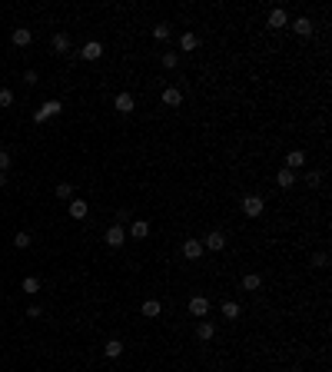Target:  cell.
<instances>
[{
  "label": "cell",
  "mask_w": 332,
  "mask_h": 372,
  "mask_svg": "<svg viewBox=\"0 0 332 372\" xmlns=\"http://www.w3.org/2000/svg\"><path fill=\"white\" fill-rule=\"evenodd\" d=\"M60 110H63V103H60V100H47L44 107H40L37 113H33V120H37V123H47L50 116H56V113H60Z\"/></svg>",
  "instance_id": "cell-1"
},
{
  "label": "cell",
  "mask_w": 332,
  "mask_h": 372,
  "mask_svg": "<svg viewBox=\"0 0 332 372\" xmlns=\"http://www.w3.org/2000/svg\"><path fill=\"white\" fill-rule=\"evenodd\" d=\"M103 240H107V246H110V249H120V246H123V243H126V229L113 223V226L107 229V236H103Z\"/></svg>",
  "instance_id": "cell-2"
},
{
  "label": "cell",
  "mask_w": 332,
  "mask_h": 372,
  "mask_svg": "<svg viewBox=\"0 0 332 372\" xmlns=\"http://www.w3.org/2000/svg\"><path fill=\"white\" fill-rule=\"evenodd\" d=\"M263 196H246L243 200V213L249 216V220H256V216H263Z\"/></svg>",
  "instance_id": "cell-3"
},
{
  "label": "cell",
  "mask_w": 332,
  "mask_h": 372,
  "mask_svg": "<svg viewBox=\"0 0 332 372\" xmlns=\"http://www.w3.org/2000/svg\"><path fill=\"white\" fill-rule=\"evenodd\" d=\"M203 243V249H213V252H220L226 246V236L220 233V229H213V233H206V240H200Z\"/></svg>",
  "instance_id": "cell-4"
},
{
  "label": "cell",
  "mask_w": 332,
  "mask_h": 372,
  "mask_svg": "<svg viewBox=\"0 0 332 372\" xmlns=\"http://www.w3.org/2000/svg\"><path fill=\"white\" fill-rule=\"evenodd\" d=\"M189 312L200 316V319H206V316H209V299L206 296H193V299H189Z\"/></svg>",
  "instance_id": "cell-5"
},
{
  "label": "cell",
  "mask_w": 332,
  "mask_h": 372,
  "mask_svg": "<svg viewBox=\"0 0 332 372\" xmlns=\"http://www.w3.org/2000/svg\"><path fill=\"white\" fill-rule=\"evenodd\" d=\"M80 57H83V60H100V57H103V44H100V40H90V44H83Z\"/></svg>",
  "instance_id": "cell-6"
},
{
  "label": "cell",
  "mask_w": 332,
  "mask_h": 372,
  "mask_svg": "<svg viewBox=\"0 0 332 372\" xmlns=\"http://www.w3.org/2000/svg\"><path fill=\"white\" fill-rule=\"evenodd\" d=\"M292 30L299 33V37H313L316 27H313V20H309V17H296V20H292Z\"/></svg>",
  "instance_id": "cell-7"
},
{
  "label": "cell",
  "mask_w": 332,
  "mask_h": 372,
  "mask_svg": "<svg viewBox=\"0 0 332 372\" xmlns=\"http://www.w3.org/2000/svg\"><path fill=\"white\" fill-rule=\"evenodd\" d=\"M10 40H13V47H30V40H33V33L27 30V27H17V30L10 33Z\"/></svg>",
  "instance_id": "cell-8"
},
{
  "label": "cell",
  "mask_w": 332,
  "mask_h": 372,
  "mask_svg": "<svg viewBox=\"0 0 332 372\" xmlns=\"http://www.w3.org/2000/svg\"><path fill=\"white\" fill-rule=\"evenodd\" d=\"M196 336H200L203 342H209L216 336V322H209V319H200V326H196Z\"/></svg>",
  "instance_id": "cell-9"
},
{
  "label": "cell",
  "mask_w": 332,
  "mask_h": 372,
  "mask_svg": "<svg viewBox=\"0 0 332 372\" xmlns=\"http://www.w3.org/2000/svg\"><path fill=\"white\" fill-rule=\"evenodd\" d=\"M183 256H186V259H200L203 256V243L200 240H186V243H183Z\"/></svg>",
  "instance_id": "cell-10"
},
{
  "label": "cell",
  "mask_w": 332,
  "mask_h": 372,
  "mask_svg": "<svg viewBox=\"0 0 332 372\" xmlns=\"http://www.w3.org/2000/svg\"><path fill=\"white\" fill-rule=\"evenodd\" d=\"M113 107H116L120 113H133V107H136V103H133V96H130V93H116Z\"/></svg>",
  "instance_id": "cell-11"
},
{
  "label": "cell",
  "mask_w": 332,
  "mask_h": 372,
  "mask_svg": "<svg viewBox=\"0 0 332 372\" xmlns=\"http://www.w3.org/2000/svg\"><path fill=\"white\" fill-rule=\"evenodd\" d=\"M302 163H306V153L302 150H289L286 153V170H299Z\"/></svg>",
  "instance_id": "cell-12"
},
{
  "label": "cell",
  "mask_w": 332,
  "mask_h": 372,
  "mask_svg": "<svg viewBox=\"0 0 332 372\" xmlns=\"http://www.w3.org/2000/svg\"><path fill=\"white\" fill-rule=\"evenodd\" d=\"M163 103H166V107H180V103H183L180 87H166V90H163Z\"/></svg>",
  "instance_id": "cell-13"
},
{
  "label": "cell",
  "mask_w": 332,
  "mask_h": 372,
  "mask_svg": "<svg viewBox=\"0 0 332 372\" xmlns=\"http://www.w3.org/2000/svg\"><path fill=\"white\" fill-rule=\"evenodd\" d=\"M87 213H90V206L83 200H70V216L73 220H87Z\"/></svg>",
  "instance_id": "cell-14"
},
{
  "label": "cell",
  "mask_w": 332,
  "mask_h": 372,
  "mask_svg": "<svg viewBox=\"0 0 332 372\" xmlns=\"http://www.w3.org/2000/svg\"><path fill=\"white\" fill-rule=\"evenodd\" d=\"M269 27H276V30L289 27V17H286V10H282V7H276V10L269 13Z\"/></svg>",
  "instance_id": "cell-15"
},
{
  "label": "cell",
  "mask_w": 332,
  "mask_h": 372,
  "mask_svg": "<svg viewBox=\"0 0 332 372\" xmlns=\"http://www.w3.org/2000/svg\"><path fill=\"white\" fill-rule=\"evenodd\" d=\"M130 236H133V240H146V236H150V223H146V220H136L130 226Z\"/></svg>",
  "instance_id": "cell-16"
},
{
  "label": "cell",
  "mask_w": 332,
  "mask_h": 372,
  "mask_svg": "<svg viewBox=\"0 0 332 372\" xmlns=\"http://www.w3.org/2000/svg\"><path fill=\"white\" fill-rule=\"evenodd\" d=\"M259 286H263V276H259V272H246L243 276V289L246 292H256Z\"/></svg>",
  "instance_id": "cell-17"
},
{
  "label": "cell",
  "mask_w": 332,
  "mask_h": 372,
  "mask_svg": "<svg viewBox=\"0 0 332 372\" xmlns=\"http://www.w3.org/2000/svg\"><path fill=\"white\" fill-rule=\"evenodd\" d=\"M53 53H70V37L67 33H53Z\"/></svg>",
  "instance_id": "cell-18"
},
{
  "label": "cell",
  "mask_w": 332,
  "mask_h": 372,
  "mask_svg": "<svg viewBox=\"0 0 332 372\" xmlns=\"http://www.w3.org/2000/svg\"><path fill=\"white\" fill-rule=\"evenodd\" d=\"M276 183H279L282 189H289V186L296 183V173H292V170H286V166H282V170L276 173Z\"/></svg>",
  "instance_id": "cell-19"
},
{
  "label": "cell",
  "mask_w": 332,
  "mask_h": 372,
  "mask_svg": "<svg viewBox=\"0 0 332 372\" xmlns=\"http://www.w3.org/2000/svg\"><path fill=\"white\" fill-rule=\"evenodd\" d=\"M196 47H200V37H196V33H183L180 37V50H196Z\"/></svg>",
  "instance_id": "cell-20"
},
{
  "label": "cell",
  "mask_w": 332,
  "mask_h": 372,
  "mask_svg": "<svg viewBox=\"0 0 332 372\" xmlns=\"http://www.w3.org/2000/svg\"><path fill=\"white\" fill-rule=\"evenodd\" d=\"M160 312H163V306H160V299H146V303H143V316H150V319H157Z\"/></svg>",
  "instance_id": "cell-21"
},
{
  "label": "cell",
  "mask_w": 332,
  "mask_h": 372,
  "mask_svg": "<svg viewBox=\"0 0 332 372\" xmlns=\"http://www.w3.org/2000/svg\"><path fill=\"white\" fill-rule=\"evenodd\" d=\"M103 353H107L110 359H116V356H123V342H120V339H110L107 346H103Z\"/></svg>",
  "instance_id": "cell-22"
},
{
  "label": "cell",
  "mask_w": 332,
  "mask_h": 372,
  "mask_svg": "<svg viewBox=\"0 0 332 372\" xmlns=\"http://www.w3.org/2000/svg\"><path fill=\"white\" fill-rule=\"evenodd\" d=\"M223 316H226V319H239V306L232 303V299H226V303H223Z\"/></svg>",
  "instance_id": "cell-23"
},
{
  "label": "cell",
  "mask_w": 332,
  "mask_h": 372,
  "mask_svg": "<svg viewBox=\"0 0 332 372\" xmlns=\"http://www.w3.org/2000/svg\"><path fill=\"white\" fill-rule=\"evenodd\" d=\"M30 243H33V240H30V233H24V229H20V233L13 236V246H17V249H27Z\"/></svg>",
  "instance_id": "cell-24"
},
{
  "label": "cell",
  "mask_w": 332,
  "mask_h": 372,
  "mask_svg": "<svg viewBox=\"0 0 332 372\" xmlns=\"http://www.w3.org/2000/svg\"><path fill=\"white\" fill-rule=\"evenodd\" d=\"M56 196L60 200H73V183H56Z\"/></svg>",
  "instance_id": "cell-25"
},
{
  "label": "cell",
  "mask_w": 332,
  "mask_h": 372,
  "mask_svg": "<svg viewBox=\"0 0 332 372\" xmlns=\"http://www.w3.org/2000/svg\"><path fill=\"white\" fill-rule=\"evenodd\" d=\"M169 33H173V30H169V24H157V27H153V37H157V40H169Z\"/></svg>",
  "instance_id": "cell-26"
},
{
  "label": "cell",
  "mask_w": 332,
  "mask_h": 372,
  "mask_svg": "<svg viewBox=\"0 0 332 372\" xmlns=\"http://www.w3.org/2000/svg\"><path fill=\"white\" fill-rule=\"evenodd\" d=\"M24 292H40V279L37 276H27L24 279Z\"/></svg>",
  "instance_id": "cell-27"
},
{
  "label": "cell",
  "mask_w": 332,
  "mask_h": 372,
  "mask_svg": "<svg viewBox=\"0 0 332 372\" xmlns=\"http://www.w3.org/2000/svg\"><path fill=\"white\" fill-rule=\"evenodd\" d=\"M0 107H4V110H7V107H13V90H7V87L0 90Z\"/></svg>",
  "instance_id": "cell-28"
},
{
  "label": "cell",
  "mask_w": 332,
  "mask_h": 372,
  "mask_svg": "<svg viewBox=\"0 0 332 372\" xmlns=\"http://www.w3.org/2000/svg\"><path fill=\"white\" fill-rule=\"evenodd\" d=\"M176 63H180V57H176V53H163V67H166V70H173Z\"/></svg>",
  "instance_id": "cell-29"
},
{
  "label": "cell",
  "mask_w": 332,
  "mask_h": 372,
  "mask_svg": "<svg viewBox=\"0 0 332 372\" xmlns=\"http://www.w3.org/2000/svg\"><path fill=\"white\" fill-rule=\"evenodd\" d=\"M13 163V160H10V153H7V150H0V173H7V166H10Z\"/></svg>",
  "instance_id": "cell-30"
},
{
  "label": "cell",
  "mask_w": 332,
  "mask_h": 372,
  "mask_svg": "<svg viewBox=\"0 0 332 372\" xmlns=\"http://www.w3.org/2000/svg\"><path fill=\"white\" fill-rule=\"evenodd\" d=\"M326 263H329V256H326V252H316V256H313V266H316V269H322Z\"/></svg>",
  "instance_id": "cell-31"
},
{
  "label": "cell",
  "mask_w": 332,
  "mask_h": 372,
  "mask_svg": "<svg viewBox=\"0 0 332 372\" xmlns=\"http://www.w3.org/2000/svg\"><path fill=\"white\" fill-rule=\"evenodd\" d=\"M306 183H309V186H319V183H322V173H316V170H313V173L306 177Z\"/></svg>",
  "instance_id": "cell-32"
},
{
  "label": "cell",
  "mask_w": 332,
  "mask_h": 372,
  "mask_svg": "<svg viewBox=\"0 0 332 372\" xmlns=\"http://www.w3.org/2000/svg\"><path fill=\"white\" fill-rule=\"evenodd\" d=\"M24 83H27V87H33V83H37V70H27V73H24Z\"/></svg>",
  "instance_id": "cell-33"
},
{
  "label": "cell",
  "mask_w": 332,
  "mask_h": 372,
  "mask_svg": "<svg viewBox=\"0 0 332 372\" xmlns=\"http://www.w3.org/2000/svg\"><path fill=\"white\" fill-rule=\"evenodd\" d=\"M40 312H44V309H40V306H27V316H30V319H37Z\"/></svg>",
  "instance_id": "cell-34"
},
{
  "label": "cell",
  "mask_w": 332,
  "mask_h": 372,
  "mask_svg": "<svg viewBox=\"0 0 332 372\" xmlns=\"http://www.w3.org/2000/svg\"><path fill=\"white\" fill-rule=\"evenodd\" d=\"M0 186H7V173H0Z\"/></svg>",
  "instance_id": "cell-35"
}]
</instances>
